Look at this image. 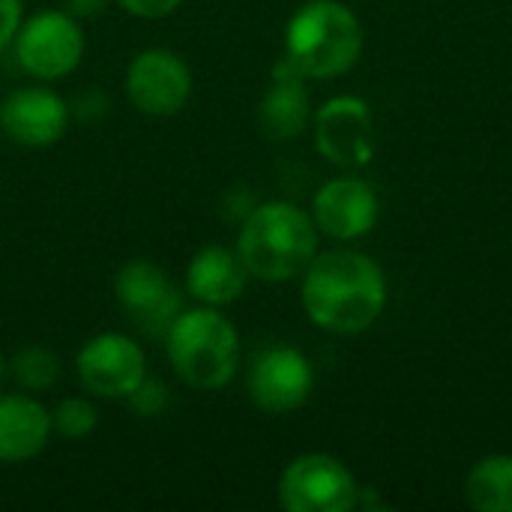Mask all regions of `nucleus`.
<instances>
[{
	"label": "nucleus",
	"instance_id": "nucleus-5",
	"mask_svg": "<svg viewBox=\"0 0 512 512\" xmlns=\"http://www.w3.org/2000/svg\"><path fill=\"white\" fill-rule=\"evenodd\" d=\"M81 21L66 9H39L27 15L12 39L15 63L36 81H60L84 60Z\"/></svg>",
	"mask_w": 512,
	"mask_h": 512
},
{
	"label": "nucleus",
	"instance_id": "nucleus-22",
	"mask_svg": "<svg viewBox=\"0 0 512 512\" xmlns=\"http://www.w3.org/2000/svg\"><path fill=\"white\" fill-rule=\"evenodd\" d=\"M24 21L21 0H0V51H6Z\"/></svg>",
	"mask_w": 512,
	"mask_h": 512
},
{
	"label": "nucleus",
	"instance_id": "nucleus-18",
	"mask_svg": "<svg viewBox=\"0 0 512 512\" xmlns=\"http://www.w3.org/2000/svg\"><path fill=\"white\" fill-rule=\"evenodd\" d=\"M63 375V366L57 360L54 351H48L45 345H27L21 351H15V357L9 360V378L24 390V393H48L57 387Z\"/></svg>",
	"mask_w": 512,
	"mask_h": 512
},
{
	"label": "nucleus",
	"instance_id": "nucleus-15",
	"mask_svg": "<svg viewBox=\"0 0 512 512\" xmlns=\"http://www.w3.org/2000/svg\"><path fill=\"white\" fill-rule=\"evenodd\" d=\"M51 411L33 393H0V465H24L45 453Z\"/></svg>",
	"mask_w": 512,
	"mask_h": 512
},
{
	"label": "nucleus",
	"instance_id": "nucleus-7",
	"mask_svg": "<svg viewBox=\"0 0 512 512\" xmlns=\"http://www.w3.org/2000/svg\"><path fill=\"white\" fill-rule=\"evenodd\" d=\"M114 297L129 324L150 336L165 339L168 327L177 321L183 306V291L171 282V276L147 258L126 261L114 276Z\"/></svg>",
	"mask_w": 512,
	"mask_h": 512
},
{
	"label": "nucleus",
	"instance_id": "nucleus-4",
	"mask_svg": "<svg viewBox=\"0 0 512 512\" xmlns=\"http://www.w3.org/2000/svg\"><path fill=\"white\" fill-rule=\"evenodd\" d=\"M165 354L186 387L216 393L237 378L240 333L216 306L183 309L165 333Z\"/></svg>",
	"mask_w": 512,
	"mask_h": 512
},
{
	"label": "nucleus",
	"instance_id": "nucleus-3",
	"mask_svg": "<svg viewBox=\"0 0 512 512\" xmlns=\"http://www.w3.org/2000/svg\"><path fill=\"white\" fill-rule=\"evenodd\" d=\"M363 45V24L342 0H306L285 27V57L309 81H330L351 72Z\"/></svg>",
	"mask_w": 512,
	"mask_h": 512
},
{
	"label": "nucleus",
	"instance_id": "nucleus-12",
	"mask_svg": "<svg viewBox=\"0 0 512 512\" xmlns=\"http://www.w3.org/2000/svg\"><path fill=\"white\" fill-rule=\"evenodd\" d=\"M69 123V102L48 84L15 87L0 99V132L18 147H54L69 132Z\"/></svg>",
	"mask_w": 512,
	"mask_h": 512
},
{
	"label": "nucleus",
	"instance_id": "nucleus-1",
	"mask_svg": "<svg viewBox=\"0 0 512 512\" xmlns=\"http://www.w3.org/2000/svg\"><path fill=\"white\" fill-rule=\"evenodd\" d=\"M300 303L318 330L357 336L384 315L387 276L375 258L357 249H327L303 270Z\"/></svg>",
	"mask_w": 512,
	"mask_h": 512
},
{
	"label": "nucleus",
	"instance_id": "nucleus-14",
	"mask_svg": "<svg viewBox=\"0 0 512 512\" xmlns=\"http://www.w3.org/2000/svg\"><path fill=\"white\" fill-rule=\"evenodd\" d=\"M309 78L282 57L273 66L270 87L258 102V129L270 141H294L312 123V99H309Z\"/></svg>",
	"mask_w": 512,
	"mask_h": 512
},
{
	"label": "nucleus",
	"instance_id": "nucleus-19",
	"mask_svg": "<svg viewBox=\"0 0 512 512\" xmlns=\"http://www.w3.org/2000/svg\"><path fill=\"white\" fill-rule=\"evenodd\" d=\"M54 432L66 441H84L99 429V408L90 396H66L51 411Z\"/></svg>",
	"mask_w": 512,
	"mask_h": 512
},
{
	"label": "nucleus",
	"instance_id": "nucleus-13",
	"mask_svg": "<svg viewBox=\"0 0 512 512\" xmlns=\"http://www.w3.org/2000/svg\"><path fill=\"white\" fill-rule=\"evenodd\" d=\"M309 213L321 234L339 243H351L366 237L378 225L381 201L372 183L360 177H336L315 192Z\"/></svg>",
	"mask_w": 512,
	"mask_h": 512
},
{
	"label": "nucleus",
	"instance_id": "nucleus-2",
	"mask_svg": "<svg viewBox=\"0 0 512 512\" xmlns=\"http://www.w3.org/2000/svg\"><path fill=\"white\" fill-rule=\"evenodd\" d=\"M318 240L312 213L288 201H264L246 213L234 249L252 279L282 285L303 276L321 252Z\"/></svg>",
	"mask_w": 512,
	"mask_h": 512
},
{
	"label": "nucleus",
	"instance_id": "nucleus-24",
	"mask_svg": "<svg viewBox=\"0 0 512 512\" xmlns=\"http://www.w3.org/2000/svg\"><path fill=\"white\" fill-rule=\"evenodd\" d=\"M6 375H9V363H6V357L0 354V384L6 381Z\"/></svg>",
	"mask_w": 512,
	"mask_h": 512
},
{
	"label": "nucleus",
	"instance_id": "nucleus-20",
	"mask_svg": "<svg viewBox=\"0 0 512 512\" xmlns=\"http://www.w3.org/2000/svg\"><path fill=\"white\" fill-rule=\"evenodd\" d=\"M126 402H129V408H132V414L135 417H141V420H156V417H162V411L171 405V390L159 381V378H144L129 396H126Z\"/></svg>",
	"mask_w": 512,
	"mask_h": 512
},
{
	"label": "nucleus",
	"instance_id": "nucleus-9",
	"mask_svg": "<svg viewBox=\"0 0 512 512\" xmlns=\"http://www.w3.org/2000/svg\"><path fill=\"white\" fill-rule=\"evenodd\" d=\"M312 135L318 153L336 168L357 171L375 156V117L363 96L342 93L315 108Z\"/></svg>",
	"mask_w": 512,
	"mask_h": 512
},
{
	"label": "nucleus",
	"instance_id": "nucleus-23",
	"mask_svg": "<svg viewBox=\"0 0 512 512\" xmlns=\"http://www.w3.org/2000/svg\"><path fill=\"white\" fill-rule=\"evenodd\" d=\"M108 3L111 0H66V12H72L78 21H84V18H96V15H102L105 9H108Z\"/></svg>",
	"mask_w": 512,
	"mask_h": 512
},
{
	"label": "nucleus",
	"instance_id": "nucleus-21",
	"mask_svg": "<svg viewBox=\"0 0 512 512\" xmlns=\"http://www.w3.org/2000/svg\"><path fill=\"white\" fill-rule=\"evenodd\" d=\"M114 3L132 18L159 21V18H168L171 12H177L183 0H114Z\"/></svg>",
	"mask_w": 512,
	"mask_h": 512
},
{
	"label": "nucleus",
	"instance_id": "nucleus-11",
	"mask_svg": "<svg viewBox=\"0 0 512 512\" xmlns=\"http://www.w3.org/2000/svg\"><path fill=\"white\" fill-rule=\"evenodd\" d=\"M126 96L147 117H174L192 99V69L171 48H144L126 69Z\"/></svg>",
	"mask_w": 512,
	"mask_h": 512
},
{
	"label": "nucleus",
	"instance_id": "nucleus-17",
	"mask_svg": "<svg viewBox=\"0 0 512 512\" xmlns=\"http://www.w3.org/2000/svg\"><path fill=\"white\" fill-rule=\"evenodd\" d=\"M465 501L477 512H512V456H483L465 477Z\"/></svg>",
	"mask_w": 512,
	"mask_h": 512
},
{
	"label": "nucleus",
	"instance_id": "nucleus-16",
	"mask_svg": "<svg viewBox=\"0 0 512 512\" xmlns=\"http://www.w3.org/2000/svg\"><path fill=\"white\" fill-rule=\"evenodd\" d=\"M249 270L243 267L237 249H228L222 243L201 246L189 264H186V294L198 306H216L225 309L237 303L249 285Z\"/></svg>",
	"mask_w": 512,
	"mask_h": 512
},
{
	"label": "nucleus",
	"instance_id": "nucleus-6",
	"mask_svg": "<svg viewBox=\"0 0 512 512\" xmlns=\"http://www.w3.org/2000/svg\"><path fill=\"white\" fill-rule=\"evenodd\" d=\"M357 480L330 453H303L279 477V507L288 512H348L357 504Z\"/></svg>",
	"mask_w": 512,
	"mask_h": 512
},
{
	"label": "nucleus",
	"instance_id": "nucleus-10",
	"mask_svg": "<svg viewBox=\"0 0 512 512\" xmlns=\"http://www.w3.org/2000/svg\"><path fill=\"white\" fill-rule=\"evenodd\" d=\"M75 372L93 399H126L147 378V354L138 339L108 330L81 345Z\"/></svg>",
	"mask_w": 512,
	"mask_h": 512
},
{
	"label": "nucleus",
	"instance_id": "nucleus-8",
	"mask_svg": "<svg viewBox=\"0 0 512 512\" xmlns=\"http://www.w3.org/2000/svg\"><path fill=\"white\" fill-rule=\"evenodd\" d=\"M315 390V369L309 357L291 345L261 348L246 369V393L252 405L270 417L300 411Z\"/></svg>",
	"mask_w": 512,
	"mask_h": 512
}]
</instances>
